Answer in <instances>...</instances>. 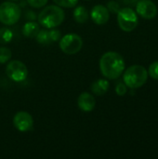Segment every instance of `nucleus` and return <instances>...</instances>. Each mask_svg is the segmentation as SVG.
<instances>
[{
    "label": "nucleus",
    "instance_id": "6e6552de",
    "mask_svg": "<svg viewBox=\"0 0 158 159\" xmlns=\"http://www.w3.org/2000/svg\"><path fill=\"white\" fill-rule=\"evenodd\" d=\"M135 6L136 13L145 20H152L157 15V7L151 0H139Z\"/></svg>",
    "mask_w": 158,
    "mask_h": 159
},
{
    "label": "nucleus",
    "instance_id": "20e7f679",
    "mask_svg": "<svg viewBox=\"0 0 158 159\" xmlns=\"http://www.w3.org/2000/svg\"><path fill=\"white\" fill-rule=\"evenodd\" d=\"M21 9L19 5L12 2H4L0 5V21L5 25H13L19 21Z\"/></svg>",
    "mask_w": 158,
    "mask_h": 159
},
{
    "label": "nucleus",
    "instance_id": "a211bd4d",
    "mask_svg": "<svg viewBox=\"0 0 158 159\" xmlns=\"http://www.w3.org/2000/svg\"><path fill=\"white\" fill-rule=\"evenodd\" d=\"M148 75H150L153 79L158 80V61L152 62L148 69Z\"/></svg>",
    "mask_w": 158,
    "mask_h": 159
},
{
    "label": "nucleus",
    "instance_id": "7ed1b4c3",
    "mask_svg": "<svg viewBox=\"0 0 158 159\" xmlns=\"http://www.w3.org/2000/svg\"><path fill=\"white\" fill-rule=\"evenodd\" d=\"M148 79V72L147 70L142 65H132L129 67L123 76L124 83L127 87L135 89L142 88Z\"/></svg>",
    "mask_w": 158,
    "mask_h": 159
},
{
    "label": "nucleus",
    "instance_id": "2eb2a0df",
    "mask_svg": "<svg viewBox=\"0 0 158 159\" xmlns=\"http://www.w3.org/2000/svg\"><path fill=\"white\" fill-rule=\"evenodd\" d=\"M13 38V32L8 27L0 28V44H7Z\"/></svg>",
    "mask_w": 158,
    "mask_h": 159
},
{
    "label": "nucleus",
    "instance_id": "4468645a",
    "mask_svg": "<svg viewBox=\"0 0 158 159\" xmlns=\"http://www.w3.org/2000/svg\"><path fill=\"white\" fill-rule=\"evenodd\" d=\"M74 20L78 23H85L89 18V13L88 9L83 6H78L74 10Z\"/></svg>",
    "mask_w": 158,
    "mask_h": 159
},
{
    "label": "nucleus",
    "instance_id": "5701e85b",
    "mask_svg": "<svg viewBox=\"0 0 158 159\" xmlns=\"http://www.w3.org/2000/svg\"><path fill=\"white\" fill-rule=\"evenodd\" d=\"M49 33V38L51 42H57L61 39V31L55 28H51V30L48 31Z\"/></svg>",
    "mask_w": 158,
    "mask_h": 159
},
{
    "label": "nucleus",
    "instance_id": "f257e3e1",
    "mask_svg": "<svg viewBox=\"0 0 158 159\" xmlns=\"http://www.w3.org/2000/svg\"><path fill=\"white\" fill-rule=\"evenodd\" d=\"M100 70L107 79H117L125 70L124 58L117 52L108 51L100 60Z\"/></svg>",
    "mask_w": 158,
    "mask_h": 159
},
{
    "label": "nucleus",
    "instance_id": "b1692460",
    "mask_svg": "<svg viewBox=\"0 0 158 159\" xmlns=\"http://www.w3.org/2000/svg\"><path fill=\"white\" fill-rule=\"evenodd\" d=\"M25 18H26L28 20H34L37 19L35 13H34V11H32V10H27V11H26V13H25Z\"/></svg>",
    "mask_w": 158,
    "mask_h": 159
},
{
    "label": "nucleus",
    "instance_id": "f03ea898",
    "mask_svg": "<svg viewBox=\"0 0 158 159\" xmlns=\"http://www.w3.org/2000/svg\"><path fill=\"white\" fill-rule=\"evenodd\" d=\"M65 18L63 9L58 5H50L44 7L38 14V23L43 27L51 29L62 23Z\"/></svg>",
    "mask_w": 158,
    "mask_h": 159
},
{
    "label": "nucleus",
    "instance_id": "4be33fe9",
    "mask_svg": "<svg viewBox=\"0 0 158 159\" xmlns=\"http://www.w3.org/2000/svg\"><path fill=\"white\" fill-rule=\"evenodd\" d=\"M29 6L34 8H40L42 7H45L47 3V0H26Z\"/></svg>",
    "mask_w": 158,
    "mask_h": 159
},
{
    "label": "nucleus",
    "instance_id": "39448f33",
    "mask_svg": "<svg viewBox=\"0 0 158 159\" xmlns=\"http://www.w3.org/2000/svg\"><path fill=\"white\" fill-rule=\"evenodd\" d=\"M117 22L121 30L124 32H131L139 23L138 14L131 7L121 8L117 13Z\"/></svg>",
    "mask_w": 158,
    "mask_h": 159
},
{
    "label": "nucleus",
    "instance_id": "dca6fc26",
    "mask_svg": "<svg viewBox=\"0 0 158 159\" xmlns=\"http://www.w3.org/2000/svg\"><path fill=\"white\" fill-rule=\"evenodd\" d=\"M36 41L41 44V45H48L49 43H51L50 38H49V33L47 30H40L38 32V34L35 36Z\"/></svg>",
    "mask_w": 158,
    "mask_h": 159
},
{
    "label": "nucleus",
    "instance_id": "1a4fd4ad",
    "mask_svg": "<svg viewBox=\"0 0 158 159\" xmlns=\"http://www.w3.org/2000/svg\"><path fill=\"white\" fill-rule=\"evenodd\" d=\"M14 127L20 132H27L34 128V119L32 116L24 111L18 112L13 117Z\"/></svg>",
    "mask_w": 158,
    "mask_h": 159
},
{
    "label": "nucleus",
    "instance_id": "f3484780",
    "mask_svg": "<svg viewBox=\"0 0 158 159\" xmlns=\"http://www.w3.org/2000/svg\"><path fill=\"white\" fill-rule=\"evenodd\" d=\"M11 58V50L5 47H0V63H6Z\"/></svg>",
    "mask_w": 158,
    "mask_h": 159
},
{
    "label": "nucleus",
    "instance_id": "423d86ee",
    "mask_svg": "<svg viewBox=\"0 0 158 159\" xmlns=\"http://www.w3.org/2000/svg\"><path fill=\"white\" fill-rule=\"evenodd\" d=\"M83 47V39L76 34H68L61 37L60 41V48L67 55L76 54Z\"/></svg>",
    "mask_w": 158,
    "mask_h": 159
},
{
    "label": "nucleus",
    "instance_id": "393cba45",
    "mask_svg": "<svg viewBox=\"0 0 158 159\" xmlns=\"http://www.w3.org/2000/svg\"><path fill=\"white\" fill-rule=\"evenodd\" d=\"M139 0H124L125 4H127V5H136V3Z\"/></svg>",
    "mask_w": 158,
    "mask_h": 159
},
{
    "label": "nucleus",
    "instance_id": "a878e982",
    "mask_svg": "<svg viewBox=\"0 0 158 159\" xmlns=\"http://www.w3.org/2000/svg\"><path fill=\"white\" fill-rule=\"evenodd\" d=\"M10 1H17V0H10Z\"/></svg>",
    "mask_w": 158,
    "mask_h": 159
},
{
    "label": "nucleus",
    "instance_id": "6ab92c4d",
    "mask_svg": "<svg viewBox=\"0 0 158 159\" xmlns=\"http://www.w3.org/2000/svg\"><path fill=\"white\" fill-rule=\"evenodd\" d=\"M53 2L62 7H74L77 4L78 0H53Z\"/></svg>",
    "mask_w": 158,
    "mask_h": 159
},
{
    "label": "nucleus",
    "instance_id": "ddd939ff",
    "mask_svg": "<svg viewBox=\"0 0 158 159\" xmlns=\"http://www.w3.org/2000/svg\"><path fill=\"white\" fill-rule=\"evenodd\" d=\"M39 31H40L39 23L35 22L34 20L27 21L22 27V34L26 37H35Z\"/></svg>",
    "mask_w": 158,
    "mask_h": 159
},
{
    "label": "nucleus",
    "instance_id": "9b49d317",
    "mask_svg": "<svg viewBox=\"0 0 158 159\" xmlns=\"http://www.w3.org/2000/svg\"><path fill=\"white\" fill-rule=\"evenodd\" d=\"M77 105L83 112H90L95 108L96 101L92 94L88 92H83L77 99Z\"/></svg>",
    "mask_w": 158,
    "mask_h": 159
},
{
    "label": "nucleus",
    "instance_id": "9d476101",
    "mask_svg": "<svg viewBox=\"0 0 158 159\" xmlns=\"http://www.w3.org/2000/svg\"><path fill=\"white\" fill-rule=\"evenodd\" d=\"M91 20L98 25H103L107 23L110 19V12L106 7L102 5H97L93 7L90 12Z\"/></svg>",
    "mask_w": 158,
    "mask_h": 159
},
{
    "label": "nucleus",
    "instance_id": "412c9836",
    "mask_svg": "<svg viewBox=\"0 0 158 159\" xmlns=\"http://www.w3.org/2000/svg\"><path fill=\"white\" fill-rule=\"evenodd\" d=\"M115 92L118 96H124L128 92V87L124 82H119L115 86Z\"/></svg>",
    "mask_w": 158,
    "mask_h": 159
},
{
    "label": "nucleus",
    "instance_id": "f8f14e48",
    "mask_svg": "<svg viewBox=\"0 0 158 159\" xmlns=\"http://www.w3.org/2000/svg\"><path fill=\"white\" fill-rule=\"evenodd\" d=\"M109 87H110V84H109L108 80L101 78V79H98L95 82H93L90 89H91V91L95 95L102 96L108 91Z\"/></svg>",
    "mask_w": 158,
    "mask_h": 159
},
{
    "label": "nucleus",
    "instance_id": "aec40b11",
    "mask_svg": "<svg viewBox=\"0 0 158 159\" xmlns=\"http://www.w3.org/2000/svg\"><path fill=\"white\" fill-rule=\"evenodd\" d=\"M107 9L109 10V12H112L114 14H117L118 11L121 9L120 5L116 2V1H109L107 4Z\"/></svg>",
    "mask_w": 158,
    "mask_h": 159
},
{
    "label": "nucleus",
    "instance_id": "0eeeda50",
    "mask_svg": "<svg viewBox=\"0 0 158 159\" xmlns=\"http://www.w3.org/2000/svg\"><path fill=\"white\" fill-rule=\"evenodd\" d=\"M7 75L15 82H21L26 79L28 75V70L26 65L20 61H10L6 68Z\"/></svg>",
    "mask_w": 158,
    "mask_h": 159
}]
</instances>
